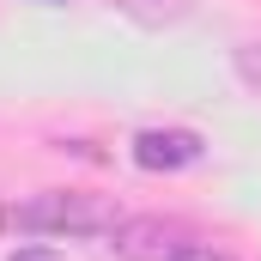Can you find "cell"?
Instances as JSON below:
<instances>
[{"mask_svg":"<svg viewBox=\"0 0 261 261\" xmlns=\"http://www.w3.org/2000/svg\"><path fill=\"white\" fill-rule=\"evenodd\" d=\"M116 255L122 261H176L195 237L176 225V219H158V213H140V219H116Z\"/></svg>","mask_w":261,"mask_h":261,"instance_id":"obj_2","label":"cell"},{"mask_svg":"<svg viewBox=\"0 0 261 261\" xmlns=\"http://www.w3.org/2000/svg\"><path fill=\"white\" fill-rule=\"evenodd\" d=\"M176 261H231V255H225V249H213V243H189Z\"/></svg>","mask_w":261,"mask_h":261,"instance_id":"obj_6","label":"cell"},{"mask_svg":"<svg viewBox=\"0 0 261 261\" xmlns=\"http://www.w3.org/2000/svg\"><path fill=\"white\" fill-rule=\"evenodd\" d=\"M134 164L140 170H189V164H200V134L146 128V134H134Z\"/></svg>","mask_w":261,"mask_h":261,"instance_id":"obj_3","label":"cell"},{"mask_svg":"<svg viewBox=\"0 0 261 261\" xmlns=\"http://www.w3.org/2000/svg\"><path fill=\"white\" fill-rule=\"evenodd\" d=\"M6 261H61V255H55V249H43V243H37V249H18V255H6Z\"/></svg>","mask_w":261,"mask_h":261,"instance_id":"obj_7","label":"cell"},{"mask_svg":"<svg viewBox=\"0 0 261 261\" xmlns=\"http://www.w3.org/2000/svg\"><path fill=\"white\" fill-rule=\"evenodd\" d=\"M237 73H243L249 85H261V43H243V49H237Z\"/></svg>","mask_w":261,"mask_h":261,"instance_id":"obj_5","label":"cell"},{"mask_svg":"<svg viewBox=\"0 0 261 261\" xmlns=\"http://www.w3.org/2000/svg\"><path fill=\"white\" fill-rule=\"evenodd\" d=\"M116 12H128L134 24H146V31H164V24H182L189 18V0H110Z\"/></svg>","mask_w":261,"mask_h":261,"instance_id":"obj_4","label":"cell"},{"mask_svg":"<svg viewBox=\"0 0 261 261\" xmlns=\"http://www.w3.org/2000/svg\"><path fill=\"white\" fill-rule=\"evenodd\" d=\"M43 6H61V0H43Z\"/></svg>","mask_w":261,"mask_h":261,"instance_id":"obj_8","label":"cell"},{"mask_svg":"<svg viewBox=\"0 0 261 261\" xmlns=\"http://www.w3.org/2000/svg\"><path fill=\"white\" fill-rule=\"evenodd\" d=\"M12 225L18 231H37V237H97V231H116V213L91 195H73V189H49V195L12 206Z\"/></svg>","mask_w":261,"mask_h":261,"instance_id":"obj_1","label":"cell"}]
</instances>
